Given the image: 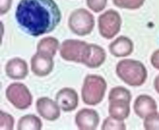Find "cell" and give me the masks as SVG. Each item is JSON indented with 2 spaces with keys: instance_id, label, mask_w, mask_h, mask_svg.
<instances>
[{
  "instance_id": "obj_1",
  "label": "cell",
  "mask_w": 159,
  "mask_h": 130,
  "mask_svg": "<svg viewBox=\"0 0 159 130\" xmlns=\"http://www.w3.org/2000/svg\"><path fill=\"white\" fill-rule=\"evenodd\" d=\"M16 17L25 31L37 36L53 30L61 15L53 0H21L17 8Z\"/></svg>"
},
{
  "instance_id": "obj_2",
  "label": "cell",
  "mask_w": 159,
  "mask_h": 130,
  "mask_svg": "<svg viewBox=\"0 0 159 130\" xmlns=\"http://www.w3.org/2000/svg\"><path fill=\"white\" fill-rule=\"evenodd\" d=\"M116 72L125 83L133 86H140L145 82L148 76L146 68L141 62L131 59H124L117 64Z\"/></svg>"
},
{
  "instance_id": "obj_3",
  "label": "cell",
  "mask_w": 159,
  "mask_h": 130,
  "mask_svg": "<svg viewBox=\"0 0 159 130\" xmlns=\"http://www.w3.org/2000/svg\"><path fill=\"white\" fill-rule=\"evenodd\" d=\"M131 99L130 91L125 88L118 86L111 89L108 97L110 116L120 120L127 118L130 112Z\"/></svg>"
},
{
  "instance_id": "obj_4",
  "label": "cell",
  "mask_w": 159,
  "mask_h": 130,
  "mask_svg": "<svg viewBox=\"0 0 159 130\" xmlns=\"http://www.w3.org/2000/svg\"><path fill=\"white\" fill-rule=\"evenodd\" d=\"M107 88V82L102 77L95 74L87 75L81 90L83 101L88 105L98 104L102 101Z\"/></svg>"
},
{
  "instance_id": "obj_5",
  "label": "cell",
  "mask_w": 159,
  "mask_h": 130,
  "mask_svg": "<svg viewBox=\"0 0 159 130\" xmlns=\"http://www.w3.org/2000/svg\"><path fill=\"white\" fill-rule=\"evenodd\" d=\"M92 45L79 40H67L62 45L61 55L66 60L85 65L91 53Z\"/></svg>"
},
{
  "instance_id": "obj_6",
  "label": "cell",
  "mask_w": 159,
  "mask_h": 130,
  "mask_svg": "<svg viewBox=\"0 0 159 130\" xmlns=\"http://www.w3.org/2000/svg\"><path fill=\"white\" fill-rule=\"evenodd\" d=\"M69 27L72 31L80 36L90 34L94 26V17L89 11L83 8L74 11L69 21Z\"/></svg>"
},
{
  "instance_id": "obj_7",
  "label": "cell",
  "mask_w": 159,
  "mask_h": 130,
  "mask_svg": "<svg viewBox=\"0 0 159 130\" xmlns=\"http://www.w3.org/2000/svg\"><path fill=\"white\" fill-rule=\"evenodd\" d=\"M8 100L16 108L24 110L32 104L33 98L29 89L23 83L15 82L10 85L6 90Z\"/></svg>"
},
{
  "instance_id": "obj_8",
  "label": "cell",
  "mask_w": 159,
  "mask_h": 130,
  "mask_svg": "<svg viewBox=\"0 0 159 130\" xmlns=\"http://www.w3.org/2000/svg\"><path fill=\"white\" fill-rule=\"evenodd\" d=\"M121 19L116 11L109 10L99 16L98 26L101 35L107 39L114 37L120 31Z\"/></svg>"
},
{
  "instance_id": "obj_9",
  "label": "cell",
  "mask_w": 159,
  "mask_h": 130,
  "mask_svg": "<svg viewBox=\"0 0 159 130\" xmlns=\"http://www.w3.org/2000/svg\"><path fill=\"white\" fill-rule=\"evenodd\" d=\"M75 122L80 130H94L98 125L99 117L94 110L83 108L76 113Z\"/></svg>"
},
{
  "instance_id": "obj_10",
  "label": "cell",
  "mask_w": 159,
  "mask_h": 130,
  "mask_svg": "<svg viewBox=\"0 0 159 130\" xmlns=\"http://www.w3.org/2000/svg\"><path fill=\"white\" fill-rule=\"evenodd\" d=\"M36 107L39 115L47 120L54 121L60 116V111L58 105L48 97L39 98L36 102Z\"/></svg>"
},
{
  "instance_id": "obj_11",
  "label": "cell",
  "mask_w": 159,
  "mask_h": 130,
  "mask_svg": "<svg viewBox=\"0 0 159 130\" xmlns=\"http://www.w3.org/2000/svg\"><path fill=\"white\" fill-rule=\"evenodd\" d=\"M56 99L58 106L64 111H73L78 105V94L70 88L65 87L60 90L56 94Z\"/></svg>"
},
{
  "instance_id": "obj_12",
  "label": "cell",
  "mask_w": 159,
  "mask_h": 130,
  "mask_svg": "<svg viewBox=\"0 0 159 130\" xmlns=\"http://www.w3.org/2000/svg\"><path fill=\"white\" fill-rule=\"evenodd\" d=\"M157 106L155 100L146 94H141L136 99L134 104L135 114L142 119L157 112Z\"/></svg>"
},
{
  "instance_id": "obj_13",
  "label": "cell",
  "mask_w": 159,
  "mask_h": 130,
  "mask_svg": "<svg viewBox=\"0 0 159 130\" xmlns=\"http://www.w3.org/2000/svg\"><path fill=\"white\" fill-rule=\"evenodd\" d=\"M52 56L38 52L31 60L32 71L40 77L47 75L52 71L53 66Z\"/></svg>"
},
{
  "instance_id": "obj_14",
  "label": "cell",
  "mask_w": 159,
  "mask_h": 130,
  "mask_svg": "<svg viewBox=\"0 0 159 130\" xmlns=\"http://www.w3.org/2000/svg\"><path fill=\"white\" fill-rule=\"evenodd\" d=\"M109 48L111 53L114 56L117 57H125L132 53L134 44L130 39L122 36L112 42Z\"/></svg>"
},
{
  "instance_id": "obj_15",
  "label": "cell",
  "mask_w": 159,
  "mask_h": 130,
  "mask_svg": "<svg viewBox=\"0 0 159 130\" xmlns=\"http://www.w3.org/2000/svg\"><path fill=\"white\" fill-rule=\"evenodd\" d=\"M6 71L7 76L11 78L21 79L28 74V66L24 61L16 58L8 62L6 67Z\"/></svg>"
},
{
  "instance_id": "obj_16",
  "label": "cell",
  "mask_w": 159,
  "mask_h": 130,
  "mask_svg": "<svg viewBox=\"0 0 159 130\" xmlns=\"http://www.w3.org/2000/svg\"><path fill=\"white\" fill-rule=\"evenodd\" d=\"M42 123L41 119L33 114H28L21 117L19 120L17 129L19 130L41 129Z\"/></svg>"
},
{
  "instance_id": "obj_17",
  "label": "cell",
  "mask_w": 159,
  "mask_h": 130,
  "mask_svg": "<svg viewBox=\"0 0 159 130\" xmlns=\"http://www.w3.org/2000/svg\"><path fill=\"white\" fill-rule=\"evenodd\" d=\"M106 54L104 49L100 46L92 44V52L86 65L91 68H98L105 61Z\"/></svg>"
},
{
  "instance_id": "obj_18",
  "label": "cell",
  "mask_w": 159,
  "mask_h": 130,
  "mask_svg": "<svg viewBox=\"0 0 159 130\" xmlns=\"http://www.w3.org/2000/svg\"><path fill=\"white\" fill-rule=\"evenodd\" d=\"M58 46V42L54 38H45L40 42L38 45V52L44 53L52 57L55 54Z\"/></svg>"
},
{
  "instance_id": "obj_19",
  "label": "cell",
  "mask_w": 159,
  "mask_h": 130,
  "mask_svg": "<svg viewBox=\"0 0 159 130\" xmlns=\"http://www.w3.org/2000/svg\"><path fill=\"white\" fill-rule=\"evenodd\" d=\"M101 129L125 130L126 129V127L123 120H119L109 116L103 121Z\"/></svg>"
},
{
  "instance_id": "obj_20",
  "label": "cell",
  "mask_w": 159,
  "mask_h": 130,
  "mask_svg": "<svg viewBox=\"0 0 159 130\" xmlns=\"http://www.w3.org/2000/svg\"><path fill=\"white\" fill-rule=\"evenodd\" d=\"M145 0H113L118 7L130 9L139 8L143 4Z\"/></svg>"
},
{
  "instance_id": "obj_21",
  "label": "cell",
  "mask_w": 159,
  "mask_h": 130,
  "mask_svg": "<svg viewBox=\"0 0 159 130\" xmlns=\"http://www.w3.org/2000/svg\"><path fill=\"white\" fill-rule=\"evenodd\" d=\"M143 125L146 130H159V113L157 112L147 116Z\"/></svg>"
},
{
  "instance_id": "obj_22",
  "label": "cell",
  "mask_w": 159,
  "mask_h": 130,
  "mask_svg": "<svg viewBox=\"0 0 159 130\" xmlns=\"http://www.w3.org/2000/svg\"><path fill=\"white\" fill-rule=\"evenodd\" d=\"M0 129H13L14 123L13 117L10 114L0 111Z\"/></svg>"
},
{
  "instance_id": "obj_23",
  "label": "cell",
  "mask_w": 159,
  "mask_h": 130,
  "mask_svg": "<svg viewBox=\"0 0 159 130\" xmlns=\"http://www.w3.org/2000/svg\"><path fill=\"white\" fill-rule=\"evenodd\" d=\"M107 0H87L88 7L94 12H99L105 8Z\"/></svg>"
},
{
  "instance_id": "obj_24",
  "label": "cell",
  "mask_w": 159,
  "mask_h": 130,
  "mask_svg": "<svg viewBox=\"0 0 159 130\" xmlns=\"http://www.w3.org/2000/svg\"><path fill=\"white\" fill-rule=\"evenodd\" d=\"M150 61L154 67L159 70V49L153 53L151 57Z\"/></svg>"
},
{
  "instance_id": "obj_25",
  "label": "cell",
  "mask_w": 159,
  "mask_h": 130,
  "mask_svg": "<svg viewBox=\"0 0 159 130\" xmlns=\"http://www.w3.org/2000/svg\"><path fill=\"white\" fill-rule=\"evenodd\" d=\"M11 0H0V12L3 14L6 12L9 8Z\"/></svg>"
},
{
  "instance_id": "obj_26",
  "label": "cell",
  "mask_w": 159,
  "mask_h": 130,
  "mask_svg": "<svg viewBox=\"0 0 159 130\" xmlns=\"http://www.w3.org/2000/svg\"><path fill=\"white\" fill-rule=\"evenodd\" d=\"M154 85L155 90L159 94V74L155 77L154 79Z\"/></svg>"
}]
</instances>
